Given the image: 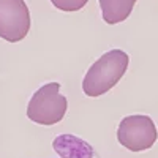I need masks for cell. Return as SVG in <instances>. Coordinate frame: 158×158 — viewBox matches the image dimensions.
I'll list each match as a JSON object with an SVG mask.
<instances>
[{
	"label": "cell",
	"instance_id": "cell-1",
	"mask_svg": "<svg viewBox=\"0 0 158 158\" xmlns=\"http://www.w3.org/2000/svg\"><path fill=\"white\" fill-rule=\"evenodd\" d=\"M130 57L122 49L108 51L92 65L82 79V90L87 97L97 98L115 87L128 70Z\"/></svg>",
	"mask_w": 158,
	"mask_h": 158
},
{
	"label": "cell",
	"instance_id": "cell-2",
	"mask_svg": "<svg viewBox=\"0 0 158 158\" xmlns=\"http://www.w3.org/2000/svg\"><path fill=\"white\" fill-rule=\"evenodd\" d=\"M68 109L67 97L60 94L59 82H48L32 95L27 117L38 125H56L63 120Z\"/></svg>",
	"mask_w": 158,
	"mask_h": 158
},
{
	"label": "cell",
	"instance_id": "cell-3",
	"mask_svg": "<svg viewBox=\"0 0 158 158\" xmlns=\"http://www.w3.org/2000/svg\"><path fill=\"white\" fill-rule=\"evenodd\" d=\"M158 139V130L149 115L135 114L123 117L117 128V141L131 152L149 150Z\"/></svg>",
	"mask_w": 158,
	"mask_h": 158
},
{
	"label": "cell",
	"instance_id": "cell-4",
	"mask_svg": "<svg viewBox=\"0 0 158 158\" xmlns=\"http://www.w3.org/2000/svg\"><path fill=\"white\" fill-rule=\"evenodd\" d=\"M30 30V11L24 0H0V38L18 43Z\"/></svg>",
	"mask_w": 158,
	"mask_h": 158
},
{
	"label": "cell",
	"instance_id": "cell-5",
	"mask_svg": "<svg viewBox=\"0 0 158 158\" xmlns=\"http://www.w3.org/2000/svg\"><path fill=\"white\" fill-rule=\"evenodd\" d=\"M52 147L62 158H94V147L84 139L73 135H60L54 139Z\"/></svg>",
	"mask_w": 158,
	"mask_h": 158
},
{
	"label": "cell",
	"instance_id": "cell-6",
	"mask_svg": "<svg viewBox=\"0 0 158 158\" xmlns=\"http://www.w3.org/2000/svg\"><path fill=\"white\" fill-rule=\"evenodd\" d=\"M106 24H120L131 15L138 0H98Z\"/></svg>",
	"mask_w": 158,
	"mask_h": 158
},
{
	"label": "cell",
	"instance_id": "cell-7",
	"mask_svg": "<svg viewBox=\"0 0 158 158\" xmlns=\"http://www.w3.org/2000/svg\"><path fill=\"white\" fill-rule=\"evenodd\" d=\"M89 0H51V3L54 5L57 10L60 11H67V13H73V11H79L87 5Z\"/></svg>",
	"mask_w": 158,
	"mask_h": 158
}]
</instances>
